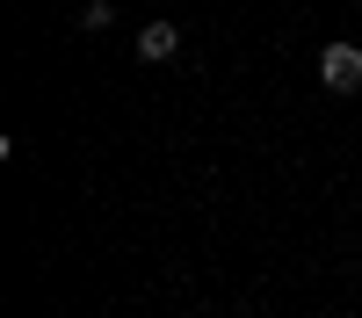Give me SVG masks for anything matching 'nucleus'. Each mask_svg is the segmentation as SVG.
Masks as SVG:
<instances>
[{"label": "nucleus", "mask_w": 362, "mask_h": 318, "mask_svg": "<svg viewBox=\"0 0 362 318\" xmlns=\"http://www.w3.org/2000/svg\"><path fill=\"white\" fill-rule=\"evenodd\" d=\"M319 80H326V94H355L362 87V44H326L319 51Z\"/></svg>", "instance_id": "1"}, {"label": "nucleus", "mask_w": 362, "mask_h": 318, "mask_svg": "<svg viewBox=\"0 0 362 318\" xmlns=\"http://www.w3.org/2000/svg\"><path fill=\"white\" fill-rule=\"evenodd\" d=\"M174 51H181V29H174L167 15L138 29V58H145V66H167V58H174Z\"/></svg>", "instance_id": "2"}, {"label": "nucleus", "mask_w": 362, "mask_h": 318, "mask_svg": "<svg viewBox=\"0 0 362 318\" xmlns=\"http://www.w3.org/2000/svg\"><path fill=\"white\" fill-rule=\"evenodd\" d=\"M73 22H80V29H87V37H102V29H109V22H116V8H109V0H87V8H80V15H73Z\"/></svg>", "instance_id": "3"}]
</instances>
